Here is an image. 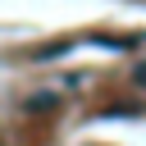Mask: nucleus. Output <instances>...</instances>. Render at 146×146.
<instances>
[{
  "instance_id": "1",
  "label": "nucleus",
  "mask_w": 146,
  "mask_h": 146,
  "mask_svg": "<svg viewBox=\"0 0 146 146\" xmlns=\"http://www.w3.org/2000/svg\"><path fill=\"white\" fill-rule=\"evenodd\" d=\"M137 87H146V64H141V68H137Z\"/></svg>"
}]
</instances>
